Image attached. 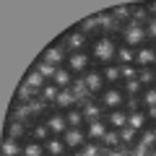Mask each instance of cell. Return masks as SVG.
Wrapping results in <instances>:
<instances>
[{"label":"cell","instance_id":"36","mask_svg":"<svg viewBox=\"0 0 156 156\" xmlns=\"http://www.w3.org/2000/svg\"><path fill=\"white\" fill-rule=\"evenodd\" d=\"M138 143L140 146H146V148H156V128H146V130H140V135H138Z\"/></svg>","mask_w":156,"mask_h":156},{"label":"cell","instance_id":"33","mask_svg":"<svg viewBox=\"0 0 156 156\" xmlns=\"http://www.w3.org/2000/svg\"><path fill=\"white\" fill-rule=\"evenodd\" d=\"M23 156H47L44 143H37V140L26 138V140H23Z\"/></svg>","mask_w":156,"mask_h":156},{"label":"cell","instance_id":"41","mask_svg":"<svg viewBox=\"0 0 156 156\" xmlns=\"http://www.w3.org/2000/svg\"><path fill=\"white\" fill-rule=\"evenodd\" d=\"M138 109H143V107H140V96H128V99H125V112L133 115V112H138Z\"/></svg>","mask_w":156,"mask_h":156},{"label":"cell","instance_id":"21","mask_svg":"<svg viewBox=\"0 0 156 156\" xmlns=\"http://www.w3.org/2000/svg\"><path fill=\"white\" fill-rule=\"evenodd\" d=\"M37 99H39V91L37 89H31L29 83L18 86V91H16V101H18V104H31V101H37Z\"/></svg>","mask_w":156,"mask_h":156},{"label":"cell","instance_id":"12","mask_svg":"<svg viewBox=\"0 0 156 156\" xmlns=\"http://www.w3.org/2000/svg\"><path fill=\"white\" fill-rule=\"evenodd\" d=\"M81 112H83V117H86V125L89 122H96V120H104V107L99 104V101H94V99H89V101H83L81 104Z\"/></svg>","mask_w":156,"mask_h":156},{"label":"cell","instance_id":"40","mask_svg":"<svg viewBox=\"0 0 156 156\" xmlns=\"http://www.w3.org/2000/svg\"><path fill=\"white\" fill-rule=\"evenodd\" d=\"M81 151H83L86 156H101V143H94V140H86Z\"/></svg>","mask_w":156,"mask_h":156},{"label":"cell","instance_id":"13","mask_svg":"<svg viewBox=\"0 0 156 156\" xmlns=\"http://www.w3.org/2000/svg\"><path fill=\"white\" fill-rule=\"evenodd\" d=\"M73 107H81V101H78V96L73 94V89H62L60 94H57L55 109H57V112H68V109H73Z\"/></svg>","mask_w":156,"mask_h":156},{"label":"cell","instance_id":"1","mask_svg":"<svg viewBox=\"0 0 156 156\" xmlns=\"http://www.w3.org/2000/svg\"><path fill=\"white\" fill-rule=\"evenodd\" d=\"M91 60L99 62L101 68L104 65H112L115 62V55H117V42L112 37H96L94 42H91Z\"/></svg>","mask_w":156,"mask_h":156},{"label":"cell","instance_id":"38","mask_svg":"<svg viewBox=\"0 0 156 156\" xmlns=\"http://www.w3.org/2000/svg\"><path fill=\"white\" fill-rule=\"evenodd\" d=\"M34 70H37V73H42V76H44L47 81H52V78H55V73H57V68H55V65H50V62H44V60H37Z\"/></svg>","mask_w":156,"mask_h":156},{"label":"cell","instance_id":"49","mask_svg":"<svg viewBox=\"0 0 156 156\" xmlns=\"http://www.w3.org/2000/svg\"><path fill=\"white\" fill-rule=\"evenodd\" d=\"M148 156H156V148H151V151H148Z\"/></svg>","mask_w":156,"mask_h":156},{"label":"cell","instance_id":"10","mask_svg":"<svg viewBox=\"0 0 156 156\" xmlns=\"http://www.w3.org/2000/svg\"><path fill=\"white\" fill-rule=\"evenodd\" d=\"M99 37H112V34H120L122 31V23H117L115 18H112V13H99Z\"/></svg>","mask_w":156,"mask_h":156},{"label":"cell","instance_id":"30","mask_svg":"<svg viewBox=\"0 0 156 156\" xmlns=\"http://www.w3.org/2000/svg\"><path fill=\"white\" fill-rule=\"evenodd\" d=\"M23 83H29V86H31V89L42 91V89H44L47 83H50V81H47V78L42 76V73H37V70H34V68H31V70L26 73V78H23Z\"/></svg>","mask_w":156,"mask_h":156},{"label":"cell","instance_id":"37","mask_svg":"<svg viewBox=\"0 0 156 156\" xmlns=\"http://www.w3.org/2000/svg\"><path fill=\"white\" fill-rule=\"evenodd\" d=\"M140 107H143V109H151V107H156V86H151V89H143V94H140Z\"/></svg>","mask_w":156,"mask_h":156},{"label":"cell","instance_id":"27","mask_svg":"<svg viewBox=\"0 0 156 156\" xmlns=\"http://www.w3.org/2000/svg\"><path fill=\"white\" fill-rule=\"evenodd\" d=\"M62 115H65V120H68V128H83L86 125V117H83V112H81V107H73V109L62 112Z\"/></svg>","mask_w":156,"mask_h":156},{"label":"cell","instance_id":"11","mask_svg":"<svg viewBox=\"0 0 156 156\" xmlns=\"http://www.w3.org/2000/svg\"><path fill=\"white\" fill-rule=\"evenodd\" d=\"M83 83H86V89H89V94H91V96H99L101 91L107 89L101 70H89V73L83 76Z\"/></svg>","mask_w":156,"mask_h":156},{"label":"cell","instance_id":"22","mask_svg":"<svg viewBox=\"0 0 156 156\" xmlns=\"http://www.w3.org/2000/svg\"><path fill=\"white\" fill-rule=\"evenodd\" d=\"M73 81H76V76H73V73L68 70L65 65H62V68H57L55 78H52V83H55L57 89H70V86H73Z\"/></svg>","mask_w":156,"mask_h":156},{"label":"cell","instance_id":"39","mask_svg":"<svg viewBox=\"0 0 156 156\" xmlns=\"http://www.w3.org/2000/svg\"><path fill=\"white\" fill-rule=\"evenodd\" d=\"M138 135H140V133H135L133 128H122V130H120V138H122V146H128V148L138 143Z\"/></svg>","mask_w":156,"mask_h":156},{"label":"cell","instance_id":"19","mask_svg":"<svg viewBox=\"0 0 156 156\" xmlns=\"http://www.w3.org/2000/svg\"><path fill=\"white\" fill-rule=\"evenodd\" d=\"M0 156H23V143L21 140H13V138H3Z\"/></svg>","mask_w":156,"mask_h":156},{"label":"cell","instance_id":"29","mask_svg":"<svg viewBox=\"0 0 156 156\" xmlns=\"http://www.w3.org/2000/svg\"><path fill=\"white\" fill-rule=\"evenodd\" d=\"M60 91H62V89H57V86H55V83H52V81H50V83H47L44 89L39 91V99L44 101V104L55 107V101H57V94H60Z\"/></svg>","mask_w":156,"mask_h":156},{"label":"cell","instance_id":"31","mask_svg":"<svg viewBox=\"0 0 156 156\" xmlns=\"http://www.w3.org/2000/svg\"><path fill=\"white\" fill-rule=\"evenodd\" d=\"M138 81L143 89L156 86V68H138Z\"/></svg>","mask_w":156,"mask_h":156},{"label":"cell","instance_id":"4","mask_svg":"<svg viewBox=\"0 0 156 156\" xmlns=\"http://www.w3.org/2000/svg\"><path fill=\"white\" fill-rule=\"evenodd\" d=\"M91 62H94V60H91L89 52H70L65 68L73 73V76H86V73L91 70Z\"/></svg>","mask_w":156,"mask_h":156},{"label":"cell","instance_id":"47","mask_svg":"<svg viewBox=\"0 0 156 156\" xmlns=\"http://www.w3.org/2000/svg\"><path fill=\"white\" fill-rule=\"evenodd\" d=\"M146 8H148V16H151V18H156V3H148Z\"/></svg>","mask_w":156,"mask_h":156},{"label":"cell","instance_id":"5","mask_svg":"<svg viewBox=\"0 0 156 156\" xmlns=\"http://www.w3.org/2000/svg\"><path fill=\"white\" fill-rule=\"evenodd\" d=\"M62 47H65L68 52H86V44H89V37L86 34H81L78 29H70V31L62 37V42H60Z\"/></svg>","mask_w":156,"mask_h":156},{"label":"cell","instance_id":"20","mask_svg":"<svg viewBox=\"0 0 156 156\" xmlns=\"http://www.w3.org/2000/svg\"><path fill=\"white\" fill-rule=\"evenodd\" d=\"M101 76H104V83L107 86H120V83H122V76H120V65H117V62L104 65V68H101Z\"/></svg>","mask_w":156,"mask_h":156},{"label":"cell","instance_id":"9","mask_svg":"<svg viewBox=\"0 0 156 156\" xmlns=\"http://www.w3.org/2000/svg\"><path fill=\"white\" fill-rule=\"evenodd\" d=\"M42 122L50 128L52 135H60V138L65 135V130H68V120H65V115H62V112H52V115H47Z\"/></svg>","mask_w":156,"mask_h":156},{"label":"cell","instance_id":"32","mask_svg":"<svg viewBox=\"0 0 156 156\" xmlns=\"http://www.w3.org/2000/svg\"><path fill=\"white\" fill-rule=\"evenodd\" d=\"M78 31L81 34H86V37H89V34H99V18L96 16H89V18H83V21L78 23Z\"/></svg>","mask_w":156,"mask_h":156},{"label":"cell","instance_id":"16","mask_svg":"<svg viewBox=\"0 0 156 156\" xmlns=\"http://www.w3.org/2000/svg\"><path fill=\"white\" fill-rule=\"evenodd\" d=\"M104 122L112 130H122V128H128V112L125 109H112V112L104 115Z\"/></svg>","mask_w":156,"mask_h":156},{"label":"cell","instance_id":"43","mask_svg":"<svg viewBox=\"0 0 156 156\" xmlns=\"http://www.w3.org/2000/svg\"><path fill=\"white\" fill-rule=\"evenodd\" d=\"M146 39L154 42V47H156V18H151V21L146 23Z\"/></svg>","mask_w":156,"mask_h":156},{"label":"cell","instance_id":"23","mask_svg":"<svg viewBox=\"0 0 156 156\" xmlns=\"http://www.w3.org/2000/svg\"><path fill=\"white\" fill-rule=\"evenodd\" d=\"M29 138L37 140V143H44V140L52 138V133H50V128H47L44 122H34L31 128H29Z\"/></svg>","mask_w":156,"mask_h":156},{"label":"cell","instance_id":"26","mask_svg":"<svg viewBox=\"0 0 156 156\" xmlns=\"http://www.w3.org/2000/svg\"><path fill=\"white\" fill-rule=\"evenodd\" d=\"M128 128H133L135 133H140V130L148 128V117H146L143 109H138V112H133V115H128Z\"/></svg>","mask_w":156,"mask_h":156},{"label":"cell","instance_id":"34","mask_svg":"<svg viewBox=\"0 0 156 156\" xmlns=\"http://www.w3.org/2000/svg\"><path fill=\"white\" fill-rule=\"evenodd\" d=\"M109 13L117 23H122V26L130 23V5H115V8H109Z\"/></svg>","mask_w":156,"mask_h":156},{"label":"cell","instance_id":"17","mask_svg":"<svg viewBox=\"0 0 156 156\" xmlns=\"http://www.w3.org/2000/svg\"><path fill=\"white\" fill-rule=\"evenodd\" d=\"M5 138L26 140V138H29V125H26V122H18V120H11V122L5 125Z\"/></svg>","mask_w":156,"mask_h":156},{"label":"cell","instance_id":"6","mask_svg":"<svg viewBox=\"0 0 156 156\" xmlns=\"http://www.w3.org/2000/svg\"><path fill=\"white\" fill-rule=\"evenodd\" d=\"M68 55H70V52H68L62 44H50L44 52H42V57H39V60L50 62V65H55V68H62V65L68 62Z\"/></svg>","mask_w":156,"mask_h":156},{"label":"cell","instance_id":"28","mask_svg":"<svg viewBox=\"0 0 156 156\" xmlns=\"http://www.w3.org/2000/svg\"><path fill=\"white\" fill-rule=\"evenodd\" d=\"M130 21L133 23H140V26H146V23L151 21V16H148V8L146 5H130Z\"/></svg>","mask_w":156,"mask_h":156},{"label":"cell","instance_id":"15","mask_svg":"<svg viewBox=\"0 0 156 156\" xmlns=\"http://www.w3.org/2000/svg\"><path fill=\"white\" fill-rule=\"evenodd\" d=\"M107 130H109V125L104 122V120H96V122H89L86 125V138L94 140V143H101L107 135Z\"/></svg>","mask_w":156,"mask_h":156},{"label":"cell","instance_id":"44","mask_svg":"<svg viewBox=\"0 0 156 156\" xmlns=\"http://www.w3.org/2000/svg\"><path fill=\"white\" fill-rule=\"evenodd\" d=\"M128 156H148V148L140 146V143H135V146H130V148H128Z\"/></svg>","mask_w":156,"mask_h":156},{"label":"cell","instance_id":"25","mask_svg":"<svg viewBox=\"0 0 156 156\" xmlns=\"http://www.w3.org/2000/svg\"><path fill=\"white\" fill-rule=\"evenodd\" d=\"M101 148L104 151H117V148H122V138H120V130H107L104 140H101Z\"/></svg>","mask_w":156,"mask_h":156},{"label":"cell","instance_id":"3","mask_svg":"<svg viewBox=\"0 0 156 156\" xmlns=\"http://www.w3.org/2000/svg\"><path fill=\"white\" fill-rule=\"evenodd\" d=\"M125 99H128V96L122 94V89H120V86H107V89L99 94V104L104 107V112L125 109Z\"/></svg>","mask_w":156,"mask_h":156},{"label":"cell","instance_id":"24","mask_svg":"<svg viewBox=\"0 0 156 156\" xmlns=\"http://www.w3.org/2000/svg\"><path fill=\"white\" fill-rule=\"evenodd\" d=\"M115 62L117 65H135V50H130L128 44H117Z\"/></svg>","mask_w":156,"mask_h":156},{"label":"cell","instance_id":"14","mask_svg":"<svg viewBox=\"0 0 156 156\" xmlns=\"http://www.w3.org/2000/svg\"><path fill=\"white\" fill-rule=\"evenodd\" d=\"M11 120H18V122H26L29 128L34 125V109H31V104H13V109H11Z\"/></svg>","mask_w":156,"mask_h":156},{"label":"cell","instance_id":"8","mask_svg":"<svg viewBox=\"0 0 156 156\" xmlns=\"http://www.w3.org/2000/svg\"><path fill=\"white\" fill-rule=\"evenodd\" d=\"M135 68H156V47L143 44L135 50Z\"/></svg>","mask_w":156,"mask_h":156},{"label":"cell","instance_id":"48","mask_svg":"<svg viewBox=\"0 0 156 156\" xmlns=\"http://www.w3.org/2000/svg\"><path fill=\"white\" fill-rule=\"evenodd\" d=\"M68 156H86V154H83V151H81V148H78V151H70V154H68Z\"/></svg>","mask_w":156,"mask_h":156},{"label":"cell","instance_id":"42","mask_svg":"<svg viewBox=\"0 0 156 156\" xmlns=\"http://www.w3.org/2000/svg\"><path fill=\"white\" fill-rule=\"evenodd\" d=\"M120 76H122V81H133V78H138V68L135 65H120Z\"/></svg>","mask_w":156,"mask_h":156},{"label":"cell","instance_id":"18","mask_svg":"<svg viewBox=\"0 0 156 156\" xmlns=\"http://www.w3.org/2000/svg\"><path fill=\"white\" fill-rule=\"evenodd\" d=\"M44 151H47V156H68L70 154L68 146H65V140H62L60 135H52L50 140H44Z\"/></svg>","mask_w":156,"mask_h":156},{"label":"cell","instance_id":"46","mask_svg":"<svg viewBox=\"0 0 156 156\" xmlns=\"http://www.w3.org/2000/svg\"><path fill=\"white\" fill-rule=\"evenodd\" d=\"M109 156H128V146H122V148H117V151H109Z\"/></svg>","mask_w":156,"mask_h":156},{"label":"cell","instance_id":"35","mask_svg":"<svg viewBox=\"0 0 156 156\" xmlns=\"http://www.w3.org/2000/svg\"><path fill=\"white\" fill-rule=\"evenodd\" d=\"M120 89H122L125 96H140V94H143V86H140L138 78H133V81H122Z\"/></svg>","mask_w":156,"mask_h":156},{"label":"cell","instance_id":"2","mask_svg":"<svg viewBox=\"0 0 156 156\" xmlns=\"http://www.w3.org/2000/svg\"><path fill=\"white\" fill-rule=\"evenodd\" d=\"M120 37H122V44H128L130 50H138V47L148 44V39H146V26H140V23H133V21H130L128 26H122Z\"/></svg>","mask_w":156,"mask_h":156},{"label":"cell","instance_id":"50","mask_svg":"<svg viewBox=\"0 0 156 156\" xmlns=\"http://www.w3.org/2000/svg\"><path fill=\"white\" fill-rule=\"evenodd\" d=\"M154 128H156V125H154Z\"/></svg>","mask_w":156,"mask_h":156},{"label":"cell","instance_id":"45","mask_svg":"<svg viewBox=\"0 0 156 156\" xmlns=\"http://www.w3.org/2000/svg\"><path fill=\"white\" fill-rule=\"evenodd\" d=\"M146 117H148V122H156V107H151V109H143Z\"/></svg>","mask_w":156,"mask_h":156},{"label":"cell","instance_id":"7","mask_svg":"<svg viewBox=\"0 0 156 156\" xmlns=\"http://www.w3.org/2000/svg\"><path fill=\"white\" fill-rule=\"evenodd\" d=\"M62 140H65L68 151H78V148H83V143L89 138H86V128H68L65 135H62Z\"/></svg>","mask_w":156,"mask_h":156}]
</instances>
